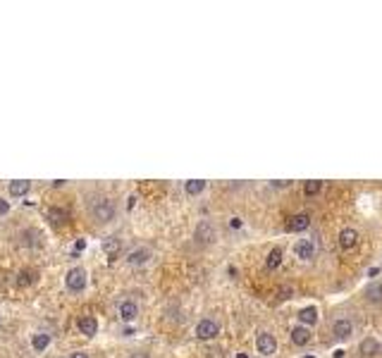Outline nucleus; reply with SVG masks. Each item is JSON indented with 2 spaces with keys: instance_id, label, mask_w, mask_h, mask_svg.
<instances>
[{
  "instance_id": "423d86ee",
  "label": "nucleus",
  "mask_w": 382,
  "mask_h": 358,
  "mask_svg": "<svg viewBox=\"0 0 382 358\" xmlns=\"http://www.w3.org/2000/svg\"><path fill=\"white\" fill-rule=\"evenodd\" d=\"M337 244H339L342 251H351L358 244V232H356L354 227H344V230L339 232V236H337Z\"/></svg>"
},
{
  "instance_id": "ddd939ff",
  "label": "nucleus",
  "mask_w": 382,
  "mask_h": 358,
  "mask_svg": "<svg viewBox=\"0 0 382 358\" xmlns=\"http://www.w3.org/2000/svg\"><path fill=\"white\" fill-rule=\"evenodd\" d=\"M363 296L368 304H382V282H370L363 289Z\"/></svg>"
},
{
  "instance_id": "393cba45",
  "label": "nucleus",
  "mask_w": 382,
  "mask_h": 358,
  "mask_svg": "<svg viewBox=\"0 0 382 358\" xmlns=\"http://www.w3.org/2000/svg\"><path fill=\"white\" fill-rule=\"evenodd\" d=\"M289 296H291V289L289 286H287V289L282 286V289H280V299H289Z\"/></svg>"
},
{
  "instance_id": "a878e982",
  "label": "nucleus",
  "mask_w": 382,
  "mask_h": 358,
  "mask_svg": "<svg viewBox=\"0 0 382 358\" xmlns=\"http://www.w3.org/2000/svg\"><path fill=\"white\" fill-rule=\"evenodd\" d=\"M129 358H148V354H144V351H136V354H131Z\"/></svg>"
},
{
  "instance_id": "7ed1b4c3",
  "label": "nucleus",
  "mask_w": 382,
  "mask_h": 358,
  "mask_svg": "<svg viewBox=\"0 0 382 358\" xmlns=\"http://www.w3.org/2000/svg\"><path fill=\"white\" fill-rule=\"evenodd\" d=\"M255 349H258L260 356H273L275 351H277V339H275L270 332H260L255 337Z\"/></svg>"
},
{
  "instance_id": "4be33fe9",
  "label": "nucleus",
  "mask_w": 382,
  "mask_h": 358,
  "mask_svg": "<svg viewBox=\"0 0 382 358\" xmlns=\"http://www.w3.org/2000/svg\"><path fill=\"white\" fill-rule=\"evenodd\" d=\"M282 265V249H273L268 253V260H265V268L268 270H275Z\"/></svg>"
},
{
  "instance_id": "4468645a",
  "label": "nucleus",
  "mask_w": 382,
  "mask_h": 358,
  "mask_svg": "<svg viewBox=\"0 0 382 358\" xmlns=\"http://www.w3.org/2000/svg\"><path fill=\"white\" fill-rule=\"evenodd\" d=\"M299 322L304 325V327H310V325H315L318 322V308L315 306H306V308H301L299 310Z\"/></svg>"
},
{
  "instance_id": "c85d7f7f",
  "label": "nucleus",
  "mask_w": 382,
  "mask_h": 358,
  "mask_svg": "<svg viewBox=\"0 0 382 358\" xmlns=\"http://www.w3.org/2000/svg\"><path fill=\"white\" fill-rule=\"evenodd\" d=\"M232 227H234V230H237V227H241V220H239V217H232Z\"/></svg>"
},
{
  "instance_id": "2eb2a0df",
  "label": "nucleus",
  "mask_w": 382,
  "mask_h": 358,
  "mask_svg": "<svg viewBox=\"0 0 382 358\" xmlns=\"http://www.w3.org/2000/svg\"><path fill=\"white\" fill-rule=\"evenodd\" d=\"M46 217H48V222H51V225L60 227V225H65V222L70 220V213H67L65 208H48Z\"/></svg>"
},
{
  "instance_id": "473e14b6",
  "label": "nucleus",
  "mask_w": 382,
  "mask_h": 358,
  "mask_svg": "<svg viewBox=\"0 0 382 358\" xmlns=\"http://www.w3.org/2000/svg\"><path fill=\"white\" fill-rule=\"evenodd\" d=\"M304 358H313V356H304Z\"/></svg>"
},
{
  "instance_id": "1a4fd4ad",
  "label": "nucleus",
  "mask_w": 382,
  "mask_h": 358,
  "mask_svg": "<svg viewBox=\"0 0 382 358\" xmlns=\"http://www.w3.org/2000/svg\"><path fill=\"white\" fill-rule=\"evenodd\" d=\"M196 239H199V244H213L215 241V227L208 220H203L196 227Z\"/></svg>"
},
{
  "instance_id": "0eeeda50",
  "label": "nucleus",
  "mask_w": 382,
  "mask_h": 358,
  "mask_svg": "<svg viewBox=\"0 0 382 358\" xmlns=\"http://www.w3.org/2000/svg\"><path fill=\"white\" fill-rule=\"evenodd\" d=\"M358 351H361V356L373 358V356H378V354H382V344L375 339V337H365V339L358 344Z\"/></svg>"
},
{
  "instance_id": "f03ea898",
  "label": "nucleus",
  "mask_w": 382,
  "mask_h": 358,
  "mask_svg": "<svg viewBox=\"0 0 382 358\" xmlns=\"http://www.w3.org/2000/svg\"><path fill=\"white\" fill-rule=\"evenodd\" d=\"M117 213V208H115V203L110 201V198H101V201H96V205H93V217L98 220V222H110L112 217Z\"/></svg>"
},
{
  "instance_id": "9b49d317",
  "label": "nucleus",
  "mask_w": 382,
  "mask_h": 358,
  "mask_svg": "<svg viewBox=\"0 0 382 358\" xmlns=\"http://www.w3.org/2000/svg\"><path fill=\"white\" fill-rule=\"evenodd\" d=\"M310 339H313V334H310V327L296 325V327L291 330V341H294L296 346H306Z\"/></svg>"
},
{
  "instance_id": "a211bd4d",
  "label": "nucleus",
  "mask_w": 382,
  "mask_h": 358,
  "mask_svg": "<svg viewBox=\"0 0 382 358\" xmlns=\"http://www.w3.org/2000/svg\"><path fill=\"white\" fill-rule=\"evenodd\" d=\"M148 258H151V253L146 249H136V251H131L127 256V263L129 265H146L148 263Z\"/></svg>"
},
{
  "instance_id": "f257e3e1",
  "label": "nucleus",
  "mask_w": 382,
  "mask_h": 358,
  "mask_svg": "<svg viewBox=\"0 0 382 358\" xmlns=\"http://www.w3.org/2000/svg\"><path fill=\"white\" fill-rule=\"evenodd\" d=\"M65 286H67V291H72V294H81L84 289H86V272L84 268H72L67 275H65Z\"/></svg>"
},
{
  "instance_id": "c756f323",
  "label": "nucleus",
  "mask_w": 382,
  "mask_h": 358,
  "mask_svg": "<svg viewBox=\"0 0 382 358\" xmlns=\"http://www.w3.org/2000/svg\"><path fill=\"white\" fill-rule=\"evenodd\" d=\"M122 334H127V337H131V334H134V330H131V327H125V330H122Z\"/></svg>"
},
{
  "instance_id": "aec40b11",
  "label": "nucleus",
  "mask_w": 382,
  "mask_h": 358,
  "mask_svg": "<svg viewBox=\"0 0 382 358\" xmlns=\"http://www.w3.org/2000/svg\"><path fill=\"white\" fill-rule=\"evenodd\" d=\"M203 189H205V181L203 179H191V181L184 184V191L189 196H199V194H203Z\"/></svg>"
},
{
  "instance_id": "7c9ffc66",
  "label": "nucleus",
  "mask_w": 382,
  "mask_h": 358,
  "mask_svg": "<svg viewBox=\"0 0 382 358\" xmlns=\"http://www.w3.org/2000/svg\"><path fill=\"white\" fill-rule=\"evenodd\" d=\"M72 358H89L86 354H81V351H76V354H72Z\"/></svg>"
},
{
  "instance_id": "39448f33",
  "label": "nucleus",
  "mask_w": 382,
  "mask_h": 358,
  "mask_svg": "<svg viewBox=\"0 0 382 358\" xmlns=\"http://www.w3.org/2000/svg\"><path fill=\"white\" fill-rule=\"evenodd\" d=\"M332 334H334L339 341H346L351 334H354V322L349 320V318H339V320H334V325H332Z\"/></svg>"
},
{
  "instance_id": "9d476101",
  "label": "nucleus",
  "mask_w": 382,
  "mask_h": 358,
  "mask_svg": "<svg viewBox=\"0 0 382 358\" xmlns=\"http://www.w3.org/2000/svg\"><path fill=\"white\" fill-rule=\"evenodd\" d=\"M76 327H79V332H81L84 337H93V334L98 332V320H96L93 315H81V318L76 320Z\"/></svg>"
},
{
  "instance_id": "f3484780",
  "label": "nucleus",
  "mask_w": 382,
  "mask_h": 358,
  "mask_svg": "<svg viewBox=\"0 0 382 358\" xmlns=\"http://www.w3.org/2000/svg\"><path fill=\"white\" fill-rule=\"evenodd\" d=\"M136 315H139V308H136L134 301H122V304H120V318L125 322L136 320Z\"/></svg>"
},
{
  "instance_id": "412c9836",
  "label": "nucleus",
  "mask_w": 382,
  "mask_h": 358,
  "mask_svg": "<svg viewBox=\"0 0 382 358\" xmlns=\"http://www.w3.org/2000/svg\"><path fill=\"white\" fill-rule=\"evenodd\" d=\"M31 346H34V351H46L48 346H51V334H34L31 337Z\"/></svg>"
},
{
  "instance_id": "f8f14e48",
  "label": "nucleus",
  "mask_w": 382,
  "mask_h": 358,
  "mask_svg": "<svg viewBox=\"0 0 382 358\" xmlns=\"http://www.w3.org/2000/svg\"><path fill=\"white\" fill-rule=\"evenodd\" d=\"M310 225V217L306 213H299L294 215V217H289V222H287V230L289 232H304V230H308Z\"/></svg>"
},
{
  "instance_id": "6ab92c4d",
  "label": "nucleus",
  "mask_w": 382,
  "mask_h": 358,
  "mask_svg": "<svg viewBox=\"0 0 382 358\" xmlns=\"http://www.w3.org/2000/svg\"><path fill=\"white\" fill-rule=\"evenodd\" d=\"M29 189H31V184H29V181H24V179L12 181V184H10V196H15V198L26 196V194H29Z\"/></svg>"
},
{
  "instance_id": "5701e85b",
  "label": "nucleus",
  "mask_w": 382,
  "mask_h": 358,
  "mask_svg": "<svg viewBox=\"0 0 382 358\" xmlns=\"http://www.w3.org/2000/svg\"><path fill=\"white\" fill-rule=\"evenodd\" d=\"M36 282V270H22L19 272V277H17V284L19 286H29V284H34Z\"/></svg>"
},
{
  "instance_id": "cd10ccee",
  "label": "nucleus",
  "mask_w": 382,
  "mask_h": 358,
  "mask_svg": "<svg viewBox=\"0 0 382 358\" xmlns=\"http://www.w3.org/2000/svg\"><path fill=\"white\" fill-rule=\"evenodd\" d=\"M273 186H280V189H284V186H289V181H273Z\"/></svg>"
},
{
  "instance_id": "6e6552de",
  "label": "nucleus",
  "mask_w": 382,
  "mask_h": 358,
  "mask_svg": "<svg viewBox=\"0 0 382 358\" xmlns=\"http://www.w3.org/2000/svg\"><path fill=\"white\" fill-rule=\"evenodd\" d=\"M294 253H296V258H301V260H313V258H315V244H313L310 239H301V241L294 246Z\"/></svg>"
},
{
  "instance_id": "20e7f679",
  "label": "nucleus",
  "mask_w": 382,
  "mask_h": 358,
  "mask_svg": "<svg viewBox=\"0 0 382 358\" xmlns=\"http://www.w3.org/2000/svg\"><path fill=\"white\" fill-rule=\"evenodd\" d=\"M220 334V325L215 320H201L199 325H196V337L203 341L208 339H215Z\"/></svg>"
},
{
  "instance_id": "bb28decb",
  "label": "nucleus",
  "mask_w": 382,
  "mask_h": 358,
  "mask_svg": "<svg viewBox=\"0 0 382 358\" xmlns=\"http://www.w3.org/2000/svg\"><path fill=\"white\" fill-rule=\"evenodd\" d=\"M7 208H10V205H7V203L0 198V213H7Z\"/></svg>"
},
{
  "instance_id": "2f4dec72",
  "label": "nucleus",
  "mask_w": 382,
  "mask_h": 358,
  "mask_svg": "<svg viewBox=\"0 0 382 358\" xmlns=\"http://www.w3.org/2000/svg\"><path fill=\"white\" fill-rule=\"evenodd\" d=\"M237 358H249V356H246V354H239V356Z\"/></svg>"
},
{
  "instance_id": "dca6fc26",
  "label": "nucleus",
  "mask_w": 382,
  "mask_h": 358,
  "mask_svg": "<svg viewBox=\"0 0 382 358\" xmlns=\"http://www.w3.org/2000/svg\"><path fill=\"white\" fill-rule=\"evenodd\" d=\"M101 249H103V253L108 256V260H115V256L120 253L122 244H120V239H115V236H108V239H103Z\"/></svg>"
},
{
  "instance_id": "b1692460",
  "label": "nucleus",
  "mask_w": 382,
  "mask_h": 358,
  "mask_svg": "<svg viewBox=\"0 0 382 358\" xmlns=\"http://www.w3.org/2000/svg\"><path fill=\"white\" fill-rule=\"evenodd\" d=\"M320 191H323V181H320V179H310V181L304 184V194H306V196H315V194H320Z\"/></svg>"
}]
</instances>
